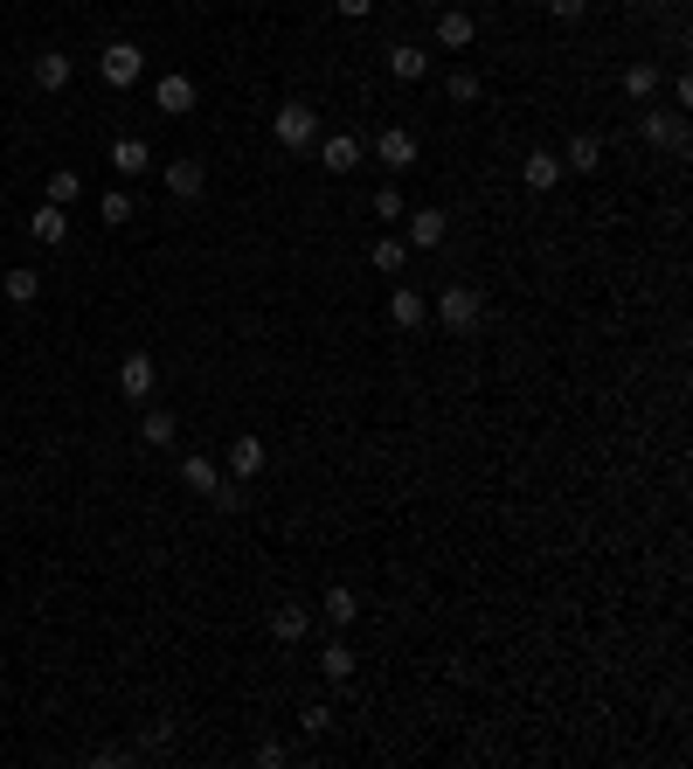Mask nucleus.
Returning <instances> with one entry per match:
<instances>
[{
  "label": "nucleus",
  "instance_id": "obj_27",
  "mask_svg": "<svg viewBox=\"0 0 693 769\" xmlns=\"http://www.w3.org/2000/svg\"><path fill=\"white\" fill-rule=\"evenodd\" d=\"M77 195H84V174H77V166H55V174H49V201H55V209H70Z\"/></svg>",
  "mask_w": 693,
  "mask_h": 769
},
{
  "label": "nucleus",
  "instance_id": "obj_17",
  "mask_svg": "<svg viewBox=\"0 0 693 769\" xmlns=\"http://www.w3.org/2000/svg\"><path fill=\"white\" fill-rule=\"evenodd\" d=\"M28 236L42 243V250H55V243L70 236V209H55V201H42V209L28 215Z\"/></svg>",
  "mask_w": 693,
  "mask_h": 769
},
{
  "label": "nucleus",
  "instance_id": "obj_2",
  "mask_svg": "<svg viewBox=\"0 0 693 769\" xmlns=\"http://www.w3.org/2000/svg\"><path fill=\"white\" fill-rule=\"evenodd\" d=\"M271 139L277 146H285V153H312V146H320V111H312V104H277L271 111Z\"/></svg>",
  "mask_w": 693,
  "mask_h": 769
},
{
  "label": "nucleus",
  "instance_id": "obj_13",
  "mask_svg": "<svg viewBox=\"0 0 693 769\" xmlns=\"http://www.w3.org/2000/svg\"><path fill=\"white\" fill-rule=\"evenodd\" d=\"M70 77H77V63H70L63 49H42V55H35V90H42V98L70 90Z\"/></svg>",
  "mask_w": 693,
  "mask_h": 769
},
{
  "label": "nucleus",
  "instance_id": "obj_12",
  "mask_svg": "<svg viewBox=\"0 0 693 769\" xmlns=\"http://www.w3.org/2000/svg\"><path fill=\"white\" fill-rule=\"evenodd\" d=\"M195 98H201V90H195V77H181V70L153 84V104L166 111V119H187V111H195Z\"/></svg>",
  "mask_w": 693,
  "mask_h": 769
},
{
  "label": "nucleus",
  "instance_id": "obj_30",
  "mask_svg": "<svg viewBox=\"0 0 693 769\" xmlns=\"http://www.w3.org/2000/svg\"><path fill=\"white\" fill-rule=\"evenodd\" d=\"M98 215L111 222V230H119V222H133V195H119V187H111V195H98Z\"/></svg>",
  "mask_w": 693,
  "mask_h": 769
},
{
  "label": "nucleus",
  "instance_id": "obj_34",
  "mask_svg": "<svg viewBox=\"0 0 693 769\" xmlns=\"http://www.w3.org/2000/svg\"><path fill=\"white\" fill-rule=\"evenodd\" d=\"M374 215H382V222H403V195H396V187H374Z\"/></svg>",
  "mask_w": 693,
  "mask_h": 769
},
{
  "label": "nucleus",
  "instance_id": "obj_35",
  "mask_svg": "<svg viewBox=\"0 0 693 769\" xmlns=\"http://www.w3.org/2000/svg\"><path fill=\"white\" fill-rule=\"evenodd\" d=\"M548 14H555V22H583L590 0H548Z\"/></svg>",
  "mask_w": 693,
  "mask_h": 769
},
{
  "label": "nucleus",
  "instance_id": "obj_15",
  "mask_svg": "<svg viewBox=\"0 0 693 769\" xmlns=\"http://www.w3.org/2000/svg\"><path fill=\"white\" fill-rule=\"evenodd\" d=\"M520 181H528V195H555L561 187V153H528L520 160Z\"/></svg>",
  "mask_w": 693,
  "mask_h": 769
},
{
  "label": "nucleus",
  "instance_id": "obj_21",
  "mask_svg": "<svg viewBox=\"0 0 693 769\" xmlns=\"http://www.w3.org/2000/svg\"><path fill=\"white\" fill-rule=\"evenodd\" d=\"M215 479H222V464H215V458H201V451H195V458H181V485H187V493L209 499V493H215Z\"/></svg>",
  "mask_w": 693,
  "mask_h": 769
},
{
  "label": "nucleus",
  "instance_id": "obj_14",
  "mask_svg": "<svg viewBox=\"0 0 693 769\" xmlns=\"http://www.w3.org/2000/svg\"><path fill=\"white\" fill-rule=\"evenodd\" d=\"M596 166H604V139L596 133H576L561 146V174H596Z\"/></svg>",
  "mask_w": 693,
  "mask_h": 769
},
{
  "label": "nucleus",
  "instance_id": "obj_33",
  "mask_svg": "<svg viewBox=\"0 0 693 769\" xmlns=\"http://www.w3.org/2000/svg\"><path fill=\"white\" fill-rule=\"evenodd\" d=\"M298 728H306V735H326V728H333V707H326V700H312L306 715H298Z\"/></svg>",
  "mask_w": 693,
  "mask_h": 769
},
{
  "label": "nucleus",
  "instance_id": "obj_31",
  "mask_svg": "<svg viewBox=\"0 0 693 769\" xmlns=\"http://www.w3.org/2000/svg\"><path fill=\"white\" fill-rule=\"evenodd\" d=\"M215 513H243V479H215Z\"/></svg>",
  "mask_w": 693,
  "mask_h": 769
},
{
  "label": "nucleus",
  "instance_id": "obj_5",
  "mask_svg": "<svg viewBox=\"0 0 693 769\" xmlns=\"http://www.w3.org/2000/svg\"><path fill=\"white\" fill-rule=\"evenodd\" d=\"M417 133H409V125H382V133H374V160L388 166V174H403V166H417Z\"/></svg>",
  "mask_w": 693,
  "mask_h": 769
},
{
  "label": "nucleus",
  "instance_id": "obj_6",
  "mask_svg": "<svg viewBox=\"0 0 693 769\" xmlns=\"http://www.w3.org/2000/svg\"><path fill=\"white\" fill-rule=\"evenodd\" d=\"M361 160H368V139L361 133H326L320 139V166H326V174H354Z\"/></svg>",
  "mask_w": 693,
  "mask_h": 769
},
{
  "label": "nucleus",
  "instance_id": "obj_23",
  "mask_svg": "<svg viewBox=\"0 0 693 769\" xmlns=\"http://www.w3.org/2000/svg\"><path fill=\"white\" fill-rule=\"evenodd\" d=\"M0 292L14 298V306H35V298H42V271H28V264H14L8 277H0Z\"/></svg>",
  "mask_w": 693,
  "mask_h": 769
},
{
  "label": "nucleus",
  "instance_id": "obj_36",
  "mask_svg": "<svg viewBox=\"0 0 693 769\" xmlns=\"http://www.w3.org/2000/svg\"><path fill=\"white\" fill-rule=\"evenodd\" d=\"M333 8H341L347 22H368V14H374V0H333Z\"/></svg>",
  "mask_w": 693,
  "mask_h": 769
},
{
  "label": "nucleus",
  "instance_id": "obj_9",
  "mask_svg": "<svg viewBox=\"0 0 693 769\" xmlns=\"http://www.w3.org/2000/svg\"><path fill=\"white\" fill-rule=\"evenodd\" d=\"M111 174H125V181H146V174H153V146H146V139H133V133H125V139H111Z\"/></svg>",
  "mask_w": 693,
  "mask_h": 769
},
{
  "label": "nucleus",
  "instance_id": "obj_20",
  "mask_svg": "<svg viewBox=\"0 0 693 769\" xmlns=\"http://www.w3.org/2000/svg\"><path fill=\"white\" fill-rule=\"evenodd\" d=\"M264 472V437H236L230 444V479H257Z\"/></svg>",
  "mask_w": 693,
  "mask_h": 769
},
{
  "label": "nucleus",
  "instance_id": "obj_16",
  "mask_svg": "<svg viewBox=\"0 0 693 769\" xmlns=\"http://www.w3.org/2000/svg\"><path fill=\"white\" fill-rule=\"evenodd\" d=\"M472 42H479V22L465 8H444L437 14V49H472Z\"/></svg>",
  "mask_w": 693,
  "mask_h": 769
},
{
  "label": "nucleus",
  "instance_id": "obj_7",
  "mask_svg": "<svg viewBox=\"0 0 693 769\" xmlns=\"http://www.w3.org/2000/svg\"><path fill=\"white\" fill-rule=\"evenodd\" d=\"M201 187H209V166H201L195 153L166 160V195H174V201H201Z\"/></svg>",
  "mask_w": 693,
  "mask_h": 769
},
{
  "label": "nucleus",
  "instance_id": "obj_32",
  "mask_svg": "<svg viewBox=\"0 0 693 769\" xmlns=\"http://www.w3.org/2000/svg\"><path fill=\"white\" fill-rule=\"evenodd\" d=\"M166 742H174V721H146V735H139V748H146V756H160Z\"/></svg>",
  "mask_w": 693,
  "mask_h": 769
},
{
  "label": "nucleus",
  "instance_id": "obj_4",
  "mask_svg": "<svg viewBox=\"0 0 693 769\" xmlns=\"http://www.w3.org/2000/svg\"><path fill=\"white\" fill-rule=\"evenodd\" d=\"M639 139L652 146V153H686V111H645Z\"/></svg>",
  "mask_w": 693,
  "mask_h": 769
},
{
  "label": "nucleus",
  "instance_id": "obj_22",
  "mask_svg": "<svg viewBox=\"0 0 693 769\" xmlns=\"http://www.w3.org/2000/svg\"><path fill=\"white\" fill-rule=\"evenodd\" d=\"M368 264H374V271H388V277H396V271L409 264V243H403V236H374V243H368Z\"/></svg>",
  "mask_w": 693,
  "mask_h": 769
},
{
  "label": "nucleus",
  "instance_id": "obj_1",
  "mask_svg": "<svg viewBox=\"0 0 693 769\" xmlns=\"http://www.w3.org/2000/svg\"><path fill=\"white\" fill-rule=\"evenodd\" d=\"M430 319H437L444 333H479L485 326V292L479 285H444L437 306H430Z\"/></svg>",
  "mask_w": 693,
  "mask_h": 769
},
{
  "label": "nucleus",
  "instance_id": "obj_19",
  "mask_svg": "<svg viewBox=\"0 0 693 769\" xmlns=\"http://www.w3.org/2000/svg\"><path fill=\"white\" fill-rule=\"evenodd\" d=\"M388 70H396L403 84H423V77H430V49H417V42H396V49H388Z\"/></svg>",
  "mask_w": 693,
  "mask_h": 769
},
{
  "label": "nucleus",
  "instance_id": "obj_28",
  "mask_svg": "<svg viewBox=\"0 0 693 769\" xmlns=\"http://www.w3.org/2000/svg\"><path fill=\"white\" fill-rule=\"evenodd\" d=\"M652 90H659V63H631V70H624V98H639V104H645Z\"/></svg>",
  "mask_w": 693,
  "mask_h": 769
},
{
  "label": "nucleus",
  "instance_id": "obj_3",
  "mask_svg": "<svg viewBox=\"0 0 693 769\" xmlns=\"http://www.w3.org/2000/svg\"><path fill=\"white\" fill-rule=\"evenodd\" d=\"M98 77H104L111 90H133V84L146 77V49H139V42H104V49H98Z\"/></svg>",
  "mask_w": 693,
  "mask_h": 769
},
{
  "label": "nucleus",
  "instance_id": "obj_29",
  "mask_svg": "<svg viewBox=\"0 0 693 769\" xmlns=\"http://www.w3.org/2000/svg\"><path fill=\"white\" fill-rule=\"evenodd\" d=\"M444 90H451V104H479V98H485L479 70H451V77H444Z\"/></svg>",
  "mask_w": 693,
  "mask_h": 769
},
{
  "label": "nucleus",
  "instance_id": "obj_10",
  "mask_svg": "<svg viewBox=\"0 0 693 769\" xmlns=\"http://www.w3.org/2000/svg\"><path fill=\"white\" fill-rule=\"evenodd\" d=\"M119 396L125 402H153V354H125L119 361Z\"/></svg>",
  "mask_w": 693,
  "mask_h": 769
},
{
  "label": "nucleus",
  "instance_id": "obj_8",
  "mask_svg": "<svg viewBox=\"0 0 693 769\" xmlns=\"http://www.w3.org/2000/svg\"><path fill=\"white\" fill-rule=\"evenodd\" d=\"M388 326H403V333L430 326V298L417 285H396V292H388Z\"/></svg>",
  "mask_w": 693,
  "mask_h": 769
},
{
  "label": "nucleus",
  "instance_id": "obj_18",
  "mask_svg": "<svg viewBox=\"0 0 693 769\" xmlns=\"http://www.w3.org/2000/svg\"><path fill=\"white\" fill-rule=\"evenodd\" d=\"M306 631H312V610L306 604H277L271 610V637H277V645H298Z\"/></svg>",
  "mask_w": 693,
  "mask_h": 769
},
{
  "label": "nucleus",
  "instance_id": "obj_25",
  "mask_svg": "<svg viewBox=\"0 0 693 769\" xmlns=\"http://www.w3.org/2000/svg\"><path fill=\"white\" fill-rule=\"evenodd\" d=\"M320 672H326V680H354V645H341V637L320 645Z\"/></svg>",
  "mask_w": 693,
  "mask_h": 769
},
{
  "label": "nucleus",
  "instance_id": "obj_11",
  "mask_svg": "<svg viewBox=\"0 0 693 769\" xmlns=\"http://www.w3.org/2000/svg\"><path fill=\"white\" fill-rule=\"evenodd\" d=\"M444 236H451V215H444V209H417V215H409V230H403L409 250H437Z\"/></svg>",
  "mask_w": 693,
  "mask_h": 769
},
{
  "label": "nucleus",
  "instance_id": "obj_26",
  "mask_svg": "<svg viewBox=\"0 0 693 769\" xmlns=\"http://www.w3.org/2000/svg\"><path fill=\"white\" fill-rule=\"evenodd\" d=\"M320 617H326V624H354V617H361V604H354V590H326V596H320Z\"/></svg>",
  "mask_w": 693,
  "mask_h": 769
},
{
  "label": "nucleus",
  "instance_id": "obj_24",
  "mask_svg": "<svg viewBox=\"0 0 693 769\" xmlns=\"http://www.w3.org/2000/svg\"><path fill=\"white\" fill-rule=\"evenodd\" d=\"M174 437H181V423L166 417V409H146V417H139V444H153V451H160V444H174Z\"/></svg>",
  "mask_w": 693,
  "mask_h": 769
}]
</instances>
